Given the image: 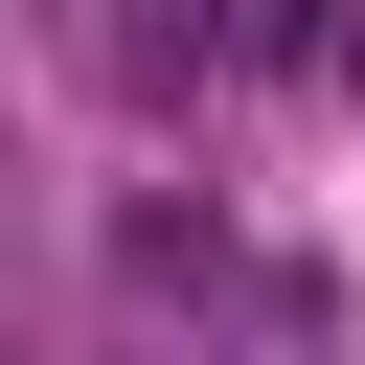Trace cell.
I'll return each mask as SVG.
<instances>
[{"label": "cell", "mask_w": 365, "mask_h": 365, "mask_svg": "<svg viewBox=\"0 0 365 365\" xmlns=\"http://www.w3.org/2000/svg\"><path fill=\"white\" fill-rule=\"evenodd\" d=\"M228 46L251 68H342V0H228Z\"/></svg>", "instance_id": "cell-1"}]
</instances>
